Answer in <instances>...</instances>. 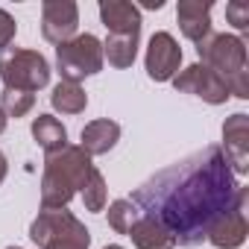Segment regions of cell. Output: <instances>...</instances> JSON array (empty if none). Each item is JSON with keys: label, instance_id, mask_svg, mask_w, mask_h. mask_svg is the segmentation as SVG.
I'll list each match as a JSON object with an SVG mask.
<instances>
[{"label": "cell", "instance_id": "cell-20", "mask_svg": "<svg viewBox=\"0 0 249 249\" xmlns=\"http://www.w3.org/2000/svg\"><path fill=\"white\" fill-rule=\"evenodd\" d=\"M135 220H138V208L129 199H114L108 205V226L117 234H129V229H132Z\"/></svg>", "mask_w": 249, "mask_h": 249}, {"label": "cell", "instance_id": "cell-18", "mask_svg": "<svg viewBox=\"0 0 249 249\" xmlns=\"http://www.w3.org/2000/svg\"><path fill=\"white\" fill-rule=\"evenodd\" d=\"M50 103H53V108L62 111V114H79V111H85V106H88V94H85L79 85H73V82H59V85L53 88V94H50Z\"/></svg>", "mask_w": 249, "mask_h": 249}, {"label": "cell", "instance_id": "cell-22", "mask_svg": "<svg viewBox=\"0 0 249 249\" xmlns=\"http://www.w3.org/2000/svg\"><path fill=\"white\" fill-rule=\"evenodd\" d=\"M226 18L234 30H249V3H240V0L226 3Z\"/></svg>", "mask_w": 249, "mask_h": 249}, {"label": "cell", "instance_id": "cell-8", "mask_svg": "<svg viewBox=\"0 0 249 249\" xmlns=\"http://www.w3.org/2000/svg\"><path fill=\"white\" fill-rule=\"evenodd\" d=\"M147 76L156 82H167L179 73L182 65V47L170 33H153L150 44H147Z\"/></svg>", "mask_w": 249, "mask_h": 249}, {"label": "cell", "instance_id": "cell-2", "mask_svg": "<svg viewBox=\"0 0 249 249\" xmlns=\"http://www.w3.org/2000/svg\"><path fill=\"white\" fill-rule=\"evenodd\" d=\"M91 170V156L76 144H65L62 150L47 153L41 173V208H68Z\"/></svg>", "mask_w": 249, "mask_h": 249}, {"label": "cell", "instance_id": "cell-16", "mask_svg": "<svg viewBox=\"0 0 249 249\" xmlns=\"http://www.w3.org/2000/svg\"><path fill=\"white\" fill-rule=\"evenodd\" d=\"M141 36H108L103 41V59H108L111 68H132L138 56Z\"/></svg>", "mask_w": 249, "mask_h": 249}, {"label": "cell", "instance_id": "cell-24", "mask_svg": "<svg viewBox=\"0 0 249 249\" xmlns=\"http://www.w3.org/2000/svg\"><path fill=\"white\" fill-rule=\"evenodd\" d=\"M6 173H9V161H6V156H3V153H0V185H3Z\"/></svg>", "mask_w": 249, "mask_h": 249}, {"label": "cell", "instance_id": "cell-9", "mask_svg": "<svg viewBox=\"0 0 249 249\" xmlns=\"http://www.w3.org/2000/svg\"><path fill=\"white\" fill-rule=\"evenodd\" d=\"M79 27V6L73 0H47L41 6V36L56 47L71 41Z\"/></svg>", "mask_w": 249, "mask_h": 249}, {"label": "cell", "instance_id": "cell-12", "mask_svg": "<svg viewBox=\"0 0 249 249\" xmlns=\"http://www.w3.org/2000/svg\"><path fill=\"white\" fill-rule=\"evenodd\" d=\"M100 21L108 36H141V12L126 0H100Z\"/></svg>", "mask_w": 249, "mask_h": 249}, {"label": "cell", "instance_id": "cell-3", "mask_svg": "<svg viewBox=\"0 0 249 249\" xmlns=\"http://www.w3.org/2000/svg\"><path fill=\"white\" fill-rule=\"evenodd\" d=\"M30 237L38 249H88L91 246V231L68 208H44L33 220Z\"/></svg>", "mask_w": 249, "mask_h": 249}, {"label": "cell", "instance_id": "cell-4", "mask_svg": "<svg viewBox=\"0 0 249 249\" xmlns=\"http://www.w3.org/2000/svg\"><path fill=\"white\" fill-rule=\"evenodd\" d=\"M0 79L12 91L36 94L50 82V65L38 50L6 47L0 50Z\"/></svg>", "mask_w": 249, "mask_h": 249}, {"label": "cell", "instance_id": "cell-10", "mask_svg": "<svg viewBox=\"0 0 249 249\" xmlns=\"http://www.w3.org/2000/svg\"><path fill=\"white\" fill-rule=\"evenodd\" d=\"M246 199H249V191L223 214L214 220V226L208 229L205 240L217 249H237L243 246L246 234H249V223H246Z\"/></svg>", "mask_w": 249, "mask_h": 249}, {"label": "cell", "instance_id": "cell-13", "mask_svg": "<svg viewBox=\"0 0 249 249\" xmlns=\"http://www.w3.org/2000/svg\"><path fill=\"white\" fill-rule=\"evenodd\" d=\"M176 21L185 38H191L194 44L205 41L211 36V0H179Z\"/></svg>", "mask_w": 249, "mask_h": 249}, {"label": "cell", "instance_id": "cell-26", "mask_svg": "<svg viewBox=\"0 0 249 249\" xmlns=\"http://www.w3.org/2000/svg\"><path fill=\"white\" fill-rule=\"evenodd\" d=\"M6 123H9V117L3 114V108H0V135H3V132H6Z\"/></svg>", "mask_w": 249, "mask_h": 249}, {"label": "cell", "instance_id": "cell-17", "mask_svg": "<svg viewBox=\"0 0 249 249\" xmlns=\"http://www.w3.org/2000/svg\"><path fill=\"white\" fill-rule=\"evenodd\" d=\"M33 138L38 141V147L44 153H56L68 144V129L53 117V114H38L33 120Z\"/></svg>", "mask_w": 249, "mask_h": 249}, {"label": "cell", "instance_id": "cell-27", "mask_svg": "<svg viewBox=\"0 0 249 249\" xmlns=\"http://www.w3.org/2000/svg\"><path fill=\"white\" fill-rule=\"evenodd\" d=\"M106 249H123V246H117V243H111V246H106Z\"/></svg>", "mask_w": 249, "mask_h": 249}, {"label": "cell", "instance_id": "cell-23", "mask_svg": "<svg viewBox=\"0 0 249 249\" xmlns=\"http://www.w3.org/2000/svg\"><path fill=\"white\" fill-rule=\"evenodd\" d=\"M15 33H18V24H15V18H12L6 9H0V50H6V47L12 44Z\"/></svg>", "mask_w": 249, "mask_h": 249}, {"label": "cell", "instance_id": "cell-11", "mask_svg": "<svg viewBox=\"0 0 249 249\" xmlns=\"http://www.w3.org/2000/svg\"><path fill=\"white\" fill-rule=\"evenodd\" d=\"M223 156L234 176L249 173V117L243 111L231 114L223 123Z\"/></svg>", "mask_w": 249, "mask_h": 249}, {"label": "cell", "instance_id": "cell-1", "mask_svg": "<svg viewBox=\"0 0 249 249\" xmlns=\"http://www.w3.org/2000/svg\"><path fill=\"white\" fill-rule=\"evenodd\" d=\"M249 188L240 185L217 144L164 167L147 179L135 194L132 205L141 217L156 220L179 246H199L214 226Z\"/></svg>", "mask_w": 249, "mask_h": 249}, {"label": "cell", "instance_id": "cell-15", "mask_svg": "<svg viewBox=\"0 0 249 249\" xmlns=\"http://www.w3.org/2000/svg\"><path fill=\"white\" fill-rule=\"evenodd\" d=\"M129 237H132V243H135L138 249H173V246H176V240L170 237V231H164L156 220L141 217V214H138V220L132 223Z\"/></svg>", "mask_w": 249, "mask_h": 249}, {"label": "cell", "instance_id": "cell-21", "mask_svg": "<svg viewBox=\"0 0 249 249\" xmlns=\"http://www.w3.org/2000/svg\"><path fill=\"white\" fill-rule=\"evenodd\" d=\"M33 106H36V94L12 91V88H3V94H0V108L6 117H24Z\"/></svg>", "mask_w": 249, "mask_h": 249}, {"label": "cell", "instance_id": "cell-25", "mask_svg": "<svg viewBox=\"0 0 249 249\" xmlns=\"http://www.w3.org/2000/svg\"><path fill=\"white\" fill-rule=\"evenodd\" d=\"M164 0H144V9H161Z\"/></svg>", "mask_w": 249, "mask_h": 249}, {"label": "cell", "instance_id": "cell-28", "mask_svg": "<svg viewBox=\"0 0 249 249\" xmlns=\"http://www.w3.org/2000/svg\"><path fill=\"white\" fill-rule=\"evenodd\" d=\"M6 249H21V246H6Z\"/></svg>", "mask_w": 249, "mask_h": 249}, {"label": "cell", "instance_id": "cell-19", "mask_svg": "<svg viewBox=\"0 0 249 249\" xmlns=\"http://www.w3.org/2000/svg\"><path fill=\"white\" fill-rule=\"evenodd\" d=\"M79 194H82V202H85L88 211H103V208H106L108 188H106V179H103V173H100L97 167L88 173V179H85V185H82Z\"/></svg>", "mask_w": 249, "mask_h": 249}, {"label": "cell", "instance_id": "cell-5", "mask_svg": "<svg viewBox=\"0 0 249 249\" xmlns=\"http://www.w3.org/2000/svg\"><path fill=\"white\" fill-rule=\"evenodd\" d=\"M103 41L91 33L73 36L71 41L56 47V68L62 73V82L79 85L85 76H94L103 71Z\"/></svg>", "mask_w": 249, "mask_h": 249}, {"label": "cell", "instance_id": "cell-7", "mask_svg": "<svg viewBox=\"0 0 249 249\" xmlns=\"http://www.w3.org/2000/svg\"><path fill=\"white\" fill-rule=\"evenodd\" d=\"M170 82H173V88H176V91L196 94V97H202V100H205V103H211V106H220V103H226V100L231 97V94H229L226 79H223L220 73H214L211 68H205L202 62H196V65H191V68L179 71Z\"/></svg>", "mask_w": 249, "mask_h": 249}, {"label": "cell", "instance_id": "cell-14", "mask_svg": "<svg viewBox=\"0 0 249 249\" xmlns=\"http://www.w3.org/2000/svg\"><path fill=\"white\" fill-rule=\"evenodd\" d=\"M120 141V126L114 120L108 117H100V120H91L85 123V129H82V150L88 156H106L114 144Z\"/></svg>", "mask_w": 249, "mask_h": 249}, {"label": "cell", "instance_id": "cell-6", "mask_svg": "<svg viewBox=\"0 0 249 249\" xmlns=\"http://www.w3.org/2000/svg\"><path fill=\"white\" fill-rule=\"evenodd\" d=\"M196 53L202 59L205 68H211L214 73H220L223 79L246 71V41L237 36H226V33H211L205 41L196 44Z\"/></svg>", "mask_w": 249, "mask_h": 249}]
</instances>
